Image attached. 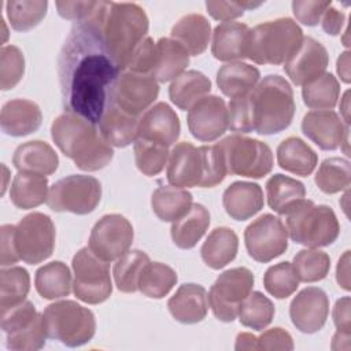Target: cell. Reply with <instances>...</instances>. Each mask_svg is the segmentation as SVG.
I'll return each instance as SVG.
<instances>
[{"label":"cell","mask_w":351,"mask_h":351,"mask_svg":"<svg viewBox=\"0 0 351 351\" xmlns=\"http://www.w3.org/2000/svg\"><path fill=\"white\" fill-rule=\"evenodd\" d=\"M159 95V84L151 74L122 70L117 78L110 101L121 110L138 117L144 114Z\"/></svg>","instance_id":"obj_16"},{"label":"cell","mask_w":351,"mask_h":351,"mask_svg":"<svg viewBox=\"0 0 351 351\" xmlns=\"http://www.w3.org/2000/svg\"><path fill=\"white\" fill-rule=\"evenodd\" d=\"M217 147L222 154L228 174L262 178L273 169V152L261 140L234 133L217 143Z\"/></svg>","instance_id":"obj_9"},{"label":"cell","mask_w":351,"mask_h":351,"mask_svg":"<svg viewBox=\"0 0 351 351\" xmlns=\"http://www.w3.org/2000/svg\"><path fill=\"white\" fill-rule=\"evenodd\" d=\"M211 90V81L197 70H188L171 81L169 97L180 110H189Z\"/></svg>","instance_id":"obj_34"},{"label":"cell","mask_w":351,"mask_h":351,"mask_svg":"<svg viewBox=\"0 0 351 351\" xmlns=\"http://www.w3.org/2000/svg\"><path fill=\"white\" fill-rule=\"evenodd\" d=\"M336 280L337 284L346 289L350 291V251H344V254L340 256L336 267Z\"/></svg>","instance_id":"obj_60"},{"label":"cell","mask_w":351,"mask_h":351,"mask_svg":"<svg viewBox=\"0 0 351 351\" xmlns=\"http://www.w3.org/2000/svg\"><path fill=\"white\" fill-rule=\"evenodd\" d=\"M306 188L296 178L274 174L266 181V197L269 207L280 215H284L293 204L304 199Z\"/></svg>","instance_id":"obj_38"},{"label":"cell","mask_w":351,"mask_h":351,"mask_svg":"<svg viewBox=\"0 0 351 351\" xmlns=\"http://www.w3.org/2000/svg\"><path fill=\"white\" fill-rule=\"evenodd\" d=\"M181 132V123L176 111L165 101L149 107L138 119V137L160 143L167 147L174 144Z\"/></svg>","instance_id":"obj_21"},{"label":"cell","mask_w":351,"mask_h":351,"mask_svg":"<svg viewBox=\"0 0 351 351\" xmlns=\"http://www.w3.org/2000/svg\"><path fill=\"white\" fill-rule=\"evenodd\" d=\"M348 90L344 93V97H343V106L340 104V110L343 112V117H344V123L346 125H350V121H348Z\"/></svg>","instance_id":"obj_64"},{"label":"cell","mask_w":351,"mask_h":351,"mask_svg":"<svg viewBox=\"0 0 351 351\" xmlns=\"http://www.w3.org/2000/svg\"><path fill=\"white\" fill-rule=\"evenodd\" d=\"M43 121L37 103L27 99H14L4 103L0 114L1 130L12 137H22L36 132Z\"/></svg>","instance_id":"obj_25"},{"label":"cell","mask_w":351,"mask_h":351,"mask_svg":"<svg viewBox=\"0 0 351 351\" xmlns=\"http://www.w3.org/2000/svg\"><path fill=\"white\" fill-rule=\"evenodd\" d=\"M138 119L110 101L97 125L100 134L111 147L125 148L138 137Z\"/></svg>","instance_id":"obj_26"},{"label":"cell","mask_w":351,"mask_h":351,"mask_svg":"<svg viewBox=\"0 0 351 351\" xmlns=\"http://www.w3.org/2000/svg\"><path fill=\"white\" fill-rule=\"evenodd\" d=\"M222 204L232 219L245 221L263 208V191L256 182L234 181L225 189Z\"/></svg>","instance_id":"obj_23"},{"label":"cell","mask_w":351,"mask_h":351,"mask_svg":"<svg viewBox=\"0 0 351 351\" xmlns=\"http://www.w3.org/2000/svg\"><path fill=\"white\" fill-rule=\"evenodd\" d=\"M25 74L23 52L15 45H4L0 49V88L12 89Z\"/></svg>","instance_id":"obj_50"},{"label":"cell","mask_w":351,"mask_h":351,"mask_svg":"<svg viewBox=\"0 0 351 351\" xmlns=\"http://www.w3.org/2000/svg\"><path fill=\"white\" fill-rule=\"evenodd\" d=\"M48 339L44 315L38 313L37 318L23 329L7 333V348L12 351H36L45 346Z\"/></svg>","instance_id":"obj_49"},{"label":"cell","mask_w":351,"mask_h":351,"mask_svg":"<svg viewBox=\"0 0 351 351\" xmlns=\"http://www.w3.org/2000/svg\"><path fill=\"white\" fill-rule=\"evenodd\" d=\"M12 165L18 171L49 176L56 171L59 158L48 143L32 140L16 147L12 156Z\"/></svg>","instance_id":"obj_27"},{"label":"cell","mask_w":351,"mask_h":351,"mask_svg":"<svg viewBox=\"0 0 351 351\" xmlns=\"http://www.w3.org/2000/svg\"><path fill=\"white\" fill-rule=\"evenodd\" d=\"M133 149L137 169L148 177L158 176L165 169L170 156L167 145L145 138H137Z\"/></svg>","instance_id":"obj_47"},{"label":"cell","mask_w":351,"mask_h":351,"mask_svg":"<svg viewBox=\"0 0 351 351\" xmlns=\"http://www.w3.org/2000/svg\"><path fill=\"white\" fill-rule=\"evenodd\" d=\"M55 225L43 213H30L15 225V245L21 261L37 265L48 259L55 248Z\"/></svg>","instance_id":"obj_13"},{"label":"cell","mask_w":351,"mask_h":351,"mask_svg":"<svg viewBox=\"0 0 351 351\" xmlns=\"http://www.w3.org/2000/svg\"><path fill=\"white\" fill-rule=\"evenodd\" d=\"M51 137L62 154L84 171L104 169L114 158L112 147L90 121L64 111L51 125Z\"/></svg>","instance_id":"obj_2"},{"label":"cell","mask_w":351,"mask_h":351,"mask_svg":"<svg viewBox=\"0 0 351 351\" xmlns=\"http://www.w3.org/2000/svg\"><path fill=\"white\" fill-rule=\"evenodd\" d=\"M336 70L343 82L348 84L351 81V78H350V52L348 51L341 52L340 56L337 58Z\"/></svg>","instance_id":"obj_62"},{"label":"cell","mask_w":351,"mask_h":351,"mask_svg":"<svg viewBox=\"0 0 351 351\" xmlns=\"http://www.w3.org/2000/svg\"><path fill=\"white\" fill-rule=\"evenodd\" d=\"M167 308L176 321L186 325L197 324L206 318L208 311L207 291L200 284H182L169 299Z\"/></svg>","instance_id":"obj_22"},{"label":"cell","mask_w":351,"mask_h":351,"mask_svg":"<svg viewBox=\"0 0 351 351\" xmlns=\"http://www.w3.org/2000/svg\"><path fill=\"white\" fill-rule=\"evenodd\" d=\"M207 12L211 15V18L221 21V22H230L232 19H236L241 16L245 11L244 1H206Z\"/></svg>","instance_id":"obj_56"},{"label":"cell","mask_w":351,"mask_h":351,"mask_svg":"<svg viewBox=\"0 0 351 351\" xmlns=\"http://www.w3.org/2000/svg\"><path fill=\"white\" fill-rule=\"evenodd\" d=\"M351 300L348 296L340 298L336 300L333 307V322L339 332L351 335V314H350Z\"/></svg>","instance_id":"obj_58"},{"label":"cell","mask_w":351,"mask_h":351,"mask_svg":"<svg viewBox=\"0 0 351 351\" xmlns=\"http://www.w3.org/2000/svg\"><path fill=\"white\" fill-rule=\"evenodd\" d=\"M274 304L259 291L251 293L241 302L239 308V321L241 325L254 330H263L274 318Z\"/></svg>","instance_id":"obj_41"},{"label":"cell","mask_w":351,"mask_h":351,"mask_svg":"<svg viewBox=\"0 0 351 351\" xmlns=\"http://www.w3.org/2000/svg\"><path fill=\"white\" fill-rule=\"evenodd\" d=\"M192 193L185 188L162 185L151 196V207L155 215L163 222H174L185 215L192 203Z\"/></svg>","instance_id":"obj_35"},{"label":"cell","mask_w":351,"mask_h":351,"mask_svg":"<svg viewBox=\"0 0 351 351\" xmlns=\"http://www.w3.org/2000/svg\"><path fill=\"white\" fill-rule=\"evenodd\" d=\"M288 237L307 248L330 245L340 233V223L332 207L302 199L284 215Z\"/></svg>","instance_id":"obj_6"},{"label":"cell","mask_w":351,"mask_h":351,"mask_svg":"<svg viewBox=\"0 0 351 351\" xmlns=\"http://www.w3.org/2000/svg\"><path fill=\"white\" fill-rule=\"evenodd\" d=\"M252 132L269 136L285 130L295 115L293 90L289 82L278 75L263 77L245 95Z\"/></svg>","instance_id":"obj_4"},{"label":"cell","mask_w":351,"mask_h":351,"mask_svg":"<svg viewBox=\"0 0 351 351\" xmlns=\"http://www.w3.org/2000/svg\"><path fill=\"white\" fill-rule=\"evenodd\" d=\"M321 25H322V29L325 33L330 34V36H337L340 34L341 32V27L344 25V21H346V15L343 11H339L337 8L335 7H329L322 18H321Z\"/></svg>","instance_id":"obj_59"},{"label":"cell","mask_w":351,"mask_h":351,"mask_svg":"<svg viewBox=\"0 0 351 351\" xmlns=\"http://www.w3.org/2000/svg\"><path fill=\"white\" fill-rule=\"evenodd\" d=\"M315 185L326 195L341 192L350 186L351 165L344 158L325 159L314 177Z\"/></svg>","instance_id":"obj_42"},{"label":"cell","mask_w":351,"mask_h":351,"mask_svg":"<svg viewBox=\"0 0 351 351\" xmlns=\"http://www.w3.org/2000/svg\"><path fill=\"white\" fill-rule=\"evenodd\" d=\"M277 163L285 171L307 177L314 171L318 163V155L306 141L291 136L278 144Z\"/></svg>","instance_id":"obj_29"},{"label":"cell","mask_w":351,"mask_h":351,"mask_svg":"<svg viewBox=\"0 0 351 351\" xmlns=\"http://www.w3.org/2000/svg\"><path fill=\"white\" fill-rule=\"evenodd\" d=\"M15 225H3L0 228V236H1V247H0V265L11 266L21 261L16 245H15Z\"/></svg>","instance_id":"obj_57"},{"label":"cell","mask_w":351,"mask_h":351,"mask_svg":"<svg viewBox=\"0 0 351 351\" xmlns=\"http://www.w3.org/2000/svg\"><path fill=\"white\" fill-rule=\"evenodd\" d=\"M99 7V3H97ZM74 22L58 56V77L66 111L97 125L122 69L108 52L96 11Z\"/></svg>","instance_id":"obj_1"},{"label":"cell","mask_w":351,"mask_h":351,"mask_svg":"<svg viewBox=\"0 0 351 351\" xmlns=\"http://www.w3.org/2000/svg\"><path fill=\"white\" fill-rule=\"evenodd\" d=\"M158 62L152 77L158 82L176 80L189 64V53L171 37H162L156 43Z\"/></svg>","instance_id":"obj_36"},{"label":"cell","mask_w":351,"mask_h":351,"mask_svg":"<svg viewBox=\"0 0 351 351\" xmlns=\"http://www.w3.org/2000/svg\"><path fill=\"white\" fill-rule=\"evenodd\" d=\"M48 1L45 0H10L5 11L10 25L16 32H26L36 27L47 15Z\"/></svg>","instance_id":"obj_45"},{"label":"cell","mask_w":351,"mask_h":351,"mask_svg":"<svg viewBox=\"0 0 351 351\" xmlns=\"http://www.w3.org/2000/svg\"><path fill=\"white\" fill-rule=\"evenodd\" d=\"M237 250L239 237L236 232L230 228L219 226L208 233L206 241L202 245L200 255L208 267L219 270L236 258Z\"/></svg>","instance_id":"obj_30"},{"label":"cell","mask_w":351,"mask_h":351,"mask_svg":"<svg viewBox=\"0 0 351 351\" xmlns=\"http://www.w3.org/2000/svg\"><path fill=\"white\" fill-rule=\"evenodd\" d=\"M255 277L247 267H233L221 273L207 295L208 306L217 319L232 322L237 318L241 302L251 293Z\"/></svg>","instance_id":"obj_12"},{"label":"cell","mask_w":351,"mask_h":351,"mask_svg":"<svg viewBox=\"0 0 351 351\" xmlns=\"http://www.w3.org/2000/svg\"><path fill=\"white\" fill-rule=\"evenodd\" d=\"M97 3L99 1H56L55 4L62 18L81 22L95 12Z\"/></svg>","instance_id":"obj_55"},{"label":"cell","mask_w":351,"mask_h":351,"mask_svg":"<svg viewBox=\"0 0 351 351\" xmlns=\"http://www.w3.org/2000/svg\"><path fill=\"white\" fill-rule=\"evenodd\" d=\"M292 266L299 281L315 282L324 280L330 269V258L317 248H306L293 256Z\"/></svg>","instance_id":"obj_46"},{"label":"cell","mask_w":351,"mask_h":351,"mask_svg":"<svg viewBox=\"0 0 351 351\" xmlns=\"http://www.w3.org/2000/svg\"><path fill=\"white\" fill-rule=\"evenodd\" d=\"M148 262L149 256L140 250H132L119 256L112 269L117 288L125 293L136 292L138 277Z\"/></svg>","instance_id":"obj_43"},{"label":"cell","mask_w":351,"mask_h":351,"mask_svg":"<svg viewBox=\"0 0 351 351\" xmlns=\"http://www.w3.org/2000/svg\"><path fill=\"white\" fill-rule=\"evenodd\" d=\"M37 315L38 313L34 304L29 300H23L15 306L0 310V325L5 335L12 333L30 325Z\"/></svg>","instance_id":"obj_51"},{"label":"cell","mask_w":351,"mask_h":351,"mask_svg":"<svg viewBox=\"0 0 351 351\" xmlns=\"http://www.w3.org/2000/svg\"><path fill=\"white\" fill-rule=\"evenodd\" d=\"M258 339V350L263 351H273V350H293V340L292 336L282 328L276 326L271 329L265 330Z\"/></svg>","instance_id":"obj_54"},{"label":"cell","mask_w":351,"mask_h":351,"mask_svg":"<svg viewBox=\"0 0 351 351\" xmlns=\"http://www.w3.org/2000/svg\"><path fill=\"white\" fill-rule=\"evenodd\" d=\"M134 239L133 226L121 214H106L92 228L88 247L106 262L117 261L129 251Z\"/></svg>","instance_id":"obj_15"},{"label":"cell","mask_w":351,"mask_h":351,"mask_svg":"<svg viewBox=\"0 0 351 351\" xmlns=\"http://www.w3.org/2000/svg\"><path fill=\"white\" fill-rule=\"evenodd\" d=\"M44 319L48 337L67 347H80L92 340L96 332L95 314L74 300H60L45 307Z\"/></svg>","instance_id":"obj_8"},{"label":"cell","mask_w":351,"mask_h":351,"mask_svg":"<svg viewBox=\"0 0 351 351\" xmlns=\"http://www.w3.org/2000/svg\"><path fill=\"white\" fill-rule=\"evenodd\" d=\"M71 267L74 273L73 292L77 299L88 304H99L111 296L110 262L100 259L89 247L75 252Z\"/></svg>","instance_id":"obj_10"},{"label":"cell","mask_w":351,"mask_h":351,"mask_svg":"<svg viewBox=\"0 0 351 351\" xmlns=\"http://www.w3.org/2000/svg\"><path fill=\"white\" fill-rule=\"evenodd\" d=\"M226 167L217 144L195 147L181 141L170 152L166 177L178 188H213L226 177Z\"/></svg>","instance_id":"obj_5"},{"label":"cell","mask_w":351,"mask_h":351,"mask_svg":"<svg viewBox=\"0 0 351 351\" xmlns=\"http://www.w3.org/2000/svg\"><path fill=\"white\" fill-rule=\"evenodd\" d=\"M210 226V213L200 204L195 203L191 206L189 211L180 219L171 223L170 234L173 243L182 250L193 248L197 241L204 236Z\"/></svg>","instance_id":"obj_32"},{"label":"cell","mask_w":351,"mask_h":351,"mask_svg":"<svg viewBox=\"0 0 351 351\" xmlns=\"http://www.w3.org/2000/svg\"><path fill=\"white\" fill-rule=\"evenodd\" d=\"M170 36L186 49L189 56H197L208 47L211 25L202 14H186L176 22Z\"/></svg>","instance_id":"obj_28"},{"label":"cell","mask_w":351,"mask_h":351,"mask_svg":"<svg viewBox=\"0 0 351 351\" xmlns=\"http://www.w3.org/2000/svg\"><path fill=\"white\" fill-rule=\"evenodd\" d=\"M328 63L329 55L326 48L315 38L307 36L303 37L299 49L284 63V70L295 85L303 86L322 75Z\"/></svg>","instance_id":"obj_20"},{"label":"cell","mask_w":351,"mask_h":351,"mask_svg":"<svg viewBox=\"0 0 351 351\" xmlns=\"http://www.w3.org/2000/svg\"><path fill=\"white\" fill-rule=\"evenodd\" d=\"M340 96V84L332 73H324L302 88L304 104L313 110H332Z\"/></svg>","instance_id":"obj_40"},{"label":"cell","mask_w":351,"mask_h":351,"mask_svg":"<svg viewBox=\"0 0 351 351\" xmlns=\"http://www.w3.org/2000/svg\"><path fill=\"white\" fill-rule=\"evenodd\" d=\"M101 199V184L85 174H71L58 180L48 192L47 204L56 213L85 215L92 213Z\"/></svg>","instance_id":"obj_11"},{"label":"cell","mask_w":351,"mask_h":351,"mask_svg":"<svg viewBox=\"0 0 351 351\" xmlns=\"http://www.w3.org/2000/svg\"><path fill=\"white\" fill-rule=\"evenodd\" d=\"M250 27L241 22H222L214 27L211 53L217 60H243L248 52Z\"/></svg>","instance_id":"obj_24"},{"label":"cell","mask_w":351,"mask_h":351,"mask_svg":"<svg viewBox=\"0 0 351 351\" xmlns=\"http://www.w3.org/2000/svg\"><path fill=\"white\" fill-rule=\"evenodd\" d=\"M332 5V1L321 0H295L292 1V12L300 23L315 26L319 23L324 12Z\"/></svg>","instance_id":"obj_53"},{"label":"cell","mask_w":351,"mask_h":351,"mask_svg":"<svg viewBox=\"0 0 351 351\" xmlns=\"http://www.w3.org/2000/svg\"><path fill=\"white\" fill-rule=\"evenodd\" d=\"M34 285L38 295L48 300L69 296L73 287L69 266L62 261L45 263L36 271Z\"/></svg>","instance_id":"obj_37"},{"label":"cell","mask_w":351,"mask_h":351,"mask_svg":"<svg viewBox=\"0 0 351 351\" xmlns=\"http://www.w3.org/2000/svg\"><path fill=\"white\" fill-rule=\"evenodd\" d=\"M303 30L291 18H277L250 29L247 58L258 64H284L299 49Z\"/></svg>","instance_id":"obj_7"},{"label":"cell","mask_w":351,"mask_h":351,"mask_svg":"<svg viewBox=\"0 0 351 351\" xmlns=\"http://www.w3.org/2000/svg\"><path fill=\"white\" fill-rule=\"evenodd\" d=\"M228 106L217 95H207L188 110V129L199 141L211 143L228 129Z\"/></svg>","instance_id":"obj_17"},{"label":"cell","mask_w":351,"mask_h":351,"mask_svg":"<svg viewBox=\"0 0 351 351\" xmlns=\"http://www.w3.org/2000/svg\"><path fill=\"white\" fill-rule=\"evenodd\" d=\"M259 70L243 62L226 63L217 71V85L219 90L230 99L250 93L259 82Z\"/></svg>","instance_id":"obj_31"},{"label":"cell","mask_w":351,"mask_h":351,"mask_svg":"<svg viewBox=\"0 0 351 351\" xmlns=\"http://www.w3.org/2000/svg\"><path fill=\"white\" fill-rule=\"evenodd\" d=\"M48 192V180L45 176L18 171L11 184L10 199L15 207L29 210L47 202Z\"/></svg>","instance_id":"obj_33"},{"label":"cell","mask_w":351,"mask_h":351,"mask_svg":"<svg viewBox=\"0 0 351 351\" xmlns=\"http://www.w3.org/2000/svg\"><path fill=\"white\" fill-rule=\"evenodd\" d=\"M302 132L324 151H335L340 147L344 149L346 155H350V128L333 110L308 111L303 117Z\"/></svg>","instance_id":"obj_18"},{"label":"cell","mask_w":351,"mask_h":351,"mask_svg":"<svg viewBox=\"0 0 351 351\" xmlns=\"http://www.w3.org/2000/svg\"><path fill=\"white\" fill-rule=\"evenodd\" d=\"M156 62H158L156 43L147 36L133 51L125 70L152 75V71L156 67Z\"/></svg>","instance_id":"obj_52"},{"label":"cell","mask_w":351,"mask_h":351,"mask_svg":"<svg viewBox=\"0 0 351 351\" xmlns=\"http://www.w3.org/2000/svg\"><path fill=\"white\" fill-rule=\"evenodd\" d=\"M350 339H351V335L350 333H343V332H336L333 339H332V350H340L343 348L341 343H344L346 348L348 350L350 348Z\"/></svg>","instance_id":"obj_63"},{"label":"cell","mask_w":351,"mask_h":351,"mask_svg":"<svg viewBox=\"0 0 351 351\" xmlns=\"http://www.w3.org/2000/svg\"><path fill=\"white\" fill-rule=\"evenodd\" d=\"M30 289V276L21 266H10L0 271V310L23 300Z\"/></svg>","instance_id":"obj_44"},{"label":"cell","mask_w":351,"mask_h":351,"mask_svg":"<svg viewBox=\"0 0 351 351\" xmlns=\"http://www.w3.org/2000/svg\"><path fill=\"white\" fill-rule=\"evenodd\" d=\"M234 348L237 351L241 350H248V351H258V339L252 333L248 332H241L236 337V344Z\"/></svg>","instance_id":"obj_61"},{"label":"cell","mask_w":351,"mask_h":351,"mask_svg":"<svg viewBox=\"0 0 351 351\" xmlns=\"http://www.w3.org/2000/svg\"><path fill=\"white\" fill-rule=\"evenodd\" d=\"M329 315V298L318 287L302 289L289 304V317L293 326L302 333H315L324 328Z\"/></svg>","instance_id":"obj_19"},{"label":"cell","mask_w":351,"mask_h":351,"mask_svg":"<svg viewBox=\"0 0 351 351\" xmlns=\"http://www.w3.org/2000/svg\"><path fill=\"white\" fill-rule=\"evenodd\" d=\"M96 21L108 52L125 70L133 51L148 33L144 8L136 3L99 1Z\"/></svg>","instance_id":"obj_3"},{"label":"cell","mask_w":351,"mask_h":351,"mask_svg":"<svg viewBox=\"0 0 351 351\" xmlns=\"http://www.w3.org/2000/svg\"><path fill=\"white\" fill-rule=\"evenodd\" d=\"M178 277L173 267L162 262H148L137 282V289L147 298L162 299L176 285Z\"/></svg>","instance_id":"obj_39"},{"label":"cell","mask_w":351,"mask_h":351,"mask_svg":"<svg viewBox=\"0 0 351 351\" xmlns=\"http://www.w3.org/2000/svg\"><path fill=\"white\" fill-rule=\"evenodd\" d=\"M265 289L277 299H287L299 287V278L289 262H280L270 266L263 276Z\"/></svg>","instance_id":"obj_48"},{"label":"cell","mask_w":351,"mask_h":351,"mask_svg":"<svg viewBox=\"0 0 351 351\" xmlns=\"http://www.w3.org/2000/svg\"><path fill=\"white\" fill-rule=\"evenodd\" d=\"M244 243L254 261L267 263L287 251L288 232L278 217L263 214L245 228Z\"/></svg>","instance_id":"obj_14"}]
</instances>
